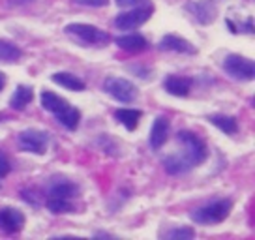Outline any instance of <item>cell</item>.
Instances as JSON below:
<instances>
[{"label":"cell","mask_w":255,"mask_h":240,"mask_svg":"<svg viewBox=\"0 0 255 240\" xmlns=\"http://www.w3.org/2000/svg\"><path fill=\"white\" fill-rule=\"evenodd\" d=\"M152 13H154V8L150 4H143V6L128 9L124 13H119L113 19V26L119 30H133V28H139L141 24L146 23L152 17Z\"/></svg>","instance_id":"cell-4"},{"label":"cell","mask_w":255,"mask_h":240,"mask_svg":"<svg viewBox=\"0 0 255 240\" xmlns=\"http://www.w3.org/2000/svg\"><path fill=\"white\" fill-rule=\"evenodd\" d=\"M161 237L167 240H188L195 237V231H193L191 227H175V229H171V231H165Z\"/></svg>","instance_id":"cell-22"},{"label":"cell","mask_w":255,"mask_h":240,"mask_svg":"<svg viewBox=\"0 0 255 240\" xmlns=\"http://www.w3.org/2000/svg\"><path fill=\"white\" fill-rule=\"evenodd\" d=\"M21 49L17 47L13 41L9 40H0V62H9L13 64L21 58Z\"/></svg>","instance_id":"cell-20"},{"label":"cell","mask_w":255,"mask_h":240,"mask_svg":"<svg viewBox=\"0 0 255 240\" xmlns=\"http://www.w3.org/2000/svg\"><path fill=\"white\" fill-rule=\"evenodd\" d=\"M34 0H8L9 6H21V4H30Z\"/></svg>","instance_id":"cell-26"},{"label":"cell","mask_w":255,"mask_h":240,"mask_svg":"<svg viewBox=\"0 0 255 240\" xmlns=\"http://www.w3.org/2000/svg\"><path fill=\"white\" fill-rule=\"evenodd\" d=\"M223 70L227 75H231L233 79L239 81H252L255 75V64L254 60H250L242 55H229L223 60Z\"/></svg>","instance_id":"cell-6"},{"label":"cell","mask_w":255,"mask_h":240,"mask_svg":"<svg viewBox=\"0 0 255 240\" xmlns=\"http://www.w3.org/2000/svg\"><path fill=\"white\" fill-rule=\"evenodd\" d=\"M159 49L161 51H173V53H180V55H195L197 49L191 45L188 40H184L176 34H167L159 41Z\"/></svg>","instance_id":"cell-11"},{"label":"cell","mask_w":255,"mask_h":240,"mask_svg":"<svg viewBox=\"0 0 255 240\" xmlns=\"http://www.w3.org/2000/svg\"><path fill=\"white\" fill-rule=\"evenodd\" d=\"M163 87L167 90L169 94L178 98H184L190 94V88H191V81L188 77H180V75H169Z\"/></svg>","instance_id":"cell-14"},{"label":"cell","mask_w":255,"mask_h":240,"mask_svg":"<svg viewBox=\"0 0 255 240\" xmlns=\"http://www.w3.org/2000/svg\"><path fill=\"white\" fill-rule=\"evenodd\" d=\"M24 222H26V218L17 208L8 207L0 210V229L4 233H8V235H15V233L21 231Z\"/></svg>","instance_id":"cell-10"},{"label":"cell","mask_w":255,"mask_h":240,"mask_svg":"<svg viewBox=\"0 0 255 240\" xmlns=\"http://www.w3.org/2000/svg\"><path fill=\"white\" fill-rule=\"evenodd\" d=\"M79 195V186L73 182H58L49 190V197H60V199H75Z\"/></svg>","instance_id":"cell-18"},{"label":"cell","mask_w":255,"mask_h":240,"mask_svg":"<svg viewBox=\"0 0 255 240\" xmlns=\"http://www.w3.org/2000/svg\"><path fill=\"white\" fill-rule=\"evenodd\" d=\"M208 120L214 124L216 128L222 129L223 133H227V135H235L239 131V122L233 117H227V115H210Z\"/></svg>","instance_id":"cell-19"},{"label":"cell","mask_w":255,"mask_h":240,"mask_svg":"<svg viewBox=\"0 0 255 240\" xmlns=\"http://www.w3.org/2000/svg\"><path fill=\"white\" fill-rule=\"evenodd\" d=\"M148 0H117L120 8H137V6H143Z\"/></svg>","instance_id":"cell-25"},{"label":"cell","mask_w":255,"mask_h":240,"mask_svg":"<svg viewBox=\"0 0 255 240\" xmlns=\"http://www.w3.org/2000/svg\"><path fill=\"white\" fill-rule=\"evenodd\" d=\"M141 117H143V113L139 111V109H117L115 111V119L119 120L126 129H129V131H133L137 128Z\"/></svg>","instance_id":"cell-16"},{"label":"cell","mask_w":255,"mask_h":240,"mask_svg":"<svg viewBox=\"0 0 255 240\" xmlns=\"http://www.w3.org/2000/svg\"><path fill=\"white\" fill-rule=\"evenodd\" d=\"M115 43L128 53H141L148 47V41L144 40L141 34H124V36L115 38Z\"/></svg>","instance_id":"cell-13"},{"label":"cell","mask_w":255,"mask_h":240,"mask_svg":"<svg viewBox=\"0 0 255 240\" xmlns=\"http://www.w3.org/2000/svg\"><path fill=\"white\" fill-rule=\"evenodd\" d=\"M17 143L21 150L30 154H45L49 144V135L40 129H23L17 135Z\"/></svg>","instance_id":"cell-8"},{"label":"cell","mask_w":255,"mask_h":240,"mask_svg":"<svg viewBox=\"0 0 255 240\" xmlns=\"http://www.w3.org/2000/svg\"><path fill=\"white\" fill-rule=\"evenodd\" d=\"M49 212L53 214H68V212H75V207L72 205L70 199H60V197H49L45 203Z\"/></svg>","instance_id":"cell-21"},{"label":"cell","mask_w":255,"mask_h":240,"mask_svg":"<svg viewBox=\"0 0 255 240\" xmlns=\"http://www.w3.org/2000/svg\"><path fill=\"white\" fill-rule=\"evenodd\" d=\"M231 208H233V203L229 199L212 201V203H208L205 207L195 208V210L191 212V220H193L195 224H201V225L220 224V222H223L225 218L229 216Z\"/></svg>","instance_id":"cell-3"},{"label":"cell","mask_w":255,"mask_h":240,"mask_svg":"<svg viewBox=\"0 0 255 240\" xmlns=\"http://www.w3.org/2000/svg\"><path fill=\"white\" fill-rule=\"evenodd\" d=\"M68 34H72L75 38H79L81 41H87V43H92V45H104V43H109L111 41V36L98 28V26H92V24H85V23H72L64 28Z\"/></svg>","instance_id":"cell-7"},{"label":"cell","mask_w":255,"mask_h":240,"mask_svg":"<svg viewBox=\"0 0 255 240\" xmlns=\"http://www.w3.org/2000/svg\"><path fill=\"white\" fill-rule=\"evenodd\" d=\"M186 11H190L193 19L201 24L214 23V19L218 17V6H216L214 0H203V2L186 4Z\"/></svg>","instance_id":"cell-9"},{"label":"cell","mask_w":255,"mask_h":240,"mask_svg":"<svg viewBox=\"0 0 255 240\" xmlns=\"http://www.w3.org/2000/svg\"><path fill=\"white\" fill-rule=\"evenodd\" d=\"M32 100H34V92H32V88L26 87V85H19L17 90L13 92L11 100H9V105H11V109H15V111H23L24 107L30 104Z\"/></svg>","instance_id":"cell-17"},{"label":"cell","mask_w":255,"mask_h":240,"mask_svg":"<svg viewBox=\"0 0 255 240\" xmlns=\"http://www.w3.org/2000/svg\"><path fill=\"white\" fill-rule=\"evenodd\" d=\"M41 107L51 115H55L56 120L62 124L64 128L77 129V126H79L81 113L55 92H43L41 94Z\"/></svg>","instance_id":"cell-2"},{"label":"cell","mask_w":255,"mask_h":240,"mask_svg":"<svg viewBox=\"0 0 255 240\" xmlns=\"http://www.w3.org/2000/svg\"><path fill=\"white\" fill-rule=\"evenodd\" d=\"M81 6H88V8H104L109 4V0H75Z\"/></svg>","instance_id":"cell-23"},{"label":"cell","mask_w":255,"mask_h":240,"mask_svg":"<svg viewBox=\"0 0 255 240\" xmlns=\"http://www.w3.org/2000/svg\"><path fill=\"white\" fill-rule=\"evenodd\" d=\"M176 143L180 146V150L163 158V169L169 175H182L207 160V144L195 133L182 129L176 133Z\"/></svg>","instance_id":"cell-1"},{"label":"cell","mask_w":255,"mask_h":240,"mask_svg":"<svg viewBox=\"0 0 255 240\" xmlns=\"http://www.w3.org/2000/svg\"><path fill=\"white\" fill-rule=\"evenodd\" d=\"M9 160L6 158V154L0 150V178H4V176L9 173Z\"/></svg>","instance_id":"cell-24"},{"label":"cell","mask_w":255,"mask_h":240,"mask_svg":"<svg viewBox=\"0 0 255 240\" xmlns=\"http://www.w3.org/2000/svg\"><path fill=\"white\" fill-rule=\"evenodd\" d=\"M4 87H6V75L0 72V90H2Z\"/></svg>","instance_id":"cell-27"},{"label":"cell","mask_w":255,"mask_h":240,"mask_svg":"<svg viewBox=\"0 0 255 240\" xmlns=\"http://www.w3.org/2000/svg\"><path fill=\"white\" fill-rule=\"evenodd\" d=\"M169 128H171V122H169L167 117H156L154 124H152L150 129V146L154 150L161 148L163 144L167 143L169 139Z\"/></svg>","instance_id":"cell-12"},{"label":"cell","mask_w":255,"mask_h":240,"mask_svg":"<svg viewBox=\"0 0 255 240\" xmlns=\"http://www.w3.org/2000/svg\"><path fill=\"white\" fill-rule=\"evenodd\" d=\"M104 90L120 104H131L137 98V87L122 77H107L104 81Z\"/></svg>","instance_id":"cell-5"},{"label":"cell","mask_w":255,"mask_h":240,"mask_svg":"<svg viewBox=\"0 0 255 240\" xmlns=\"http://www.w3.org/2000/svg\"><path fill=\"white\" fill-rule=\"evenodd\" d=\"M51 81H53V83H56V85H60V87L68 88V90H73V92H81V90H85V88H87L85 81L79 79L77 75L68 73V72L53 73V75H51Z\"/></svg>","instance_id":"cell-15"}]
</instances>
